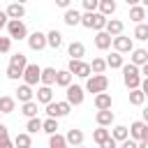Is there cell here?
<instances>
[{
    "label": "cell",
    "mask_w": 148,
    "mask_h": 148,
    "mask_svg": "<svg viewBox=\"0 0 148 148\" xmlns=\"http://www.w3.org/2000/svg\"><path fill=\"white\" fill-rule=\"evenodd\" d=\"M106 16H102L99 12H95V14H83L81 16V25H86V28H90V30H97V32H102L104 28H106Z\"/></svg>",
    "instance_id": "7a4b0ae2"
},
{
    "label": "cell",
    "mask_w": 148,
    "mask_h": 148,
    "mask_svg": "<svg viewBox=\"0 0 148 148\" xmlns=\"http://www.w3.org/2000/svg\"><path fill=\"white\" fill-rule=\"evenodd\" d=\"M143 141H148V127H146V136H143Z\"/></svg>",
    "instance_id": "9f6ffc18"
},
{
    "label": "cell",
    "mask_w": 148,
    "mask_h": 148,
    "mask_svg": "<svg viewBox=\"0 0 148 148\" xmlns=\"http://www.w3.org/2000/svg\"><path fill=\"white\" fill-rule=\"evenodd\" d=\"M56 2H58V7H62L65 12L69 9V0H56Z\"/></svg>",
    "instance_id": "c3c4849f"
},
{
    "label": "cell",
    "mask_w": 148,
    "mask_h": 148,
    "mask_svg": "<svg viewBox=\"0 0 148 148\" xmlns=\"http://www.w3.org/2000/svg\"><path fill=\"white\" fill-rule=\"evenodd\" d=\"M99 148H118V141H116V139H111V136H109V139H106V141H104V143H99Z\"/></svg>",
    "instance_id": "ee69618b"
},
{
    "label": "cell",
    "mask_w": 148,
    "mask_h": 148,
    "mask_svg": "<svg viewBox=\"0 0 148 148\" xmlns=\"http://www.w3.org/2000/svg\"><path fill=\"white\" fill-rule=\"evenodd\" d=\"M5 12H7L9 21H21V18L25 16V7H23L21 2H12V5H9V7L5 9Z\"/></svg>",
    "instance_id": "4fadbf2b"
},
{
    "label": "cell",
    "mask_w": 148,
    "mask_h": 148,
    "mask_svg": "<svg viewBox=\"0 0 148 148\" xmlns=\"http://www.w3.org/2000/svg\"><path fill=\"white\" fill-rule=\"evenodd\" d=\"M95 109L97 111H111V95L109 92L95 95Z\"/></svg>",
    "instance_id": "e0dca14e"
},
{
    "label": "cell",
    "mask_w": 148,
    "mask_h": 148,
    "mask_svg": "<svg viewBox=\"0 0 148 148\" xmlns=\"http://www.w3.org/2000/svg\"><path fill=\"white\" fill-rule=\"evenodd\" d=\"M134 39H141V42L148 39V23H139L134 28Z\"/></svg>",
    "instance_id": "ab89813d"
},
{
    "label": "cell",
    "mask_w": 148,
    "mask_h": 148,
    "mask_svg": "<svg viewBox=\"0 0 148 148\" xmlns=\"http://www.w3.org/2000/svg\"><path fill=\"white\" fill-rule=\"evenodd\" d=\"M90 69H92V74H104V69H106V60H104V58H92Z\"/></svg>",
    "instance_id": "d590c367"
},
{
    "label": "cell",
    "mask_w": 148,
    "mask_h": 148,
    "mask_svg": "<svg viewBox=\"0 0 148 148\" xmlns=\"http://www.w3.org/2000/svg\"><path fill=\"white\" fill-rule=\"evenodd\" d=\"M0 116H2V113H0Z\"/></svg>",
    "instance_id": "680465c9"
},
{
    "label": "cell",
    "mask_w": 148,
    "mask_h": 148,
    "mask_svg": "<svg viewBox=\"0 0 148 148\" xmlns=\"http://www.w3.org/2000/svg\"><path fill=\"white\" fill-rule=\"evenodd\" d=\"M143 123L148 125V109H143Z\"/></svg>",
    "instance_id": "f5cc1de1"
},
{
    "label": "cell",
    "mask_w": 148,
    "mask_h": 148,
    "mask_svg": "<svg viewBox=\"0 0 148 148\" xmlns=\"http://www.w3.org/2000/svg\"><path fill=\"white\" fill-rule=\"evenodd\" d=\"M146 123L143 120H136V123H132L130 125V139H134V141H143V136H146Z\"/></svg>",
    "instance_id": "7c38bea8"
},
{
    "label": "cell",
    "mask_w": 148,
    "mask_h": 148,
    "mask_svg": "<svg viewBox=\"0 0 148 148\" xmlns=\"http://www.w3.org/2000/svg\"><path fill=\"white\" fill-rule=\"evenodd\" d=\"M32 95H35V92H32V88H30V86H25V83L16 88V99H18V102H23V104L32 102Z\"/></svg>",
    "instance_id": "d6986e66"
},
{
    "label": "cell",
    "mask_w": 148,
    "mask_h": 148,
    "mask_svg": "<svg viewBox=\"0 0 148 148\" xmlns=\"http://www.w3.org/2000/svg\"><path fill=\"white\" fill-rule=\"evenodd\" d=\"M109 136H111V132H109L106 127H97V130L92 132V139H95L97 143H104V141H106Z\"/></svg>",
    "instance_id": "f35d334b"
},
{
    "label": "cell",
    "mask_w": 148,
    "mask_h": 148,
    "mask_svg": "<svg viewBox=\"0 0 148 148\" xmlns=\"http://www.w3.org/2000/svg\"><path fill=\"white\" fill-rule=\"evenodd\" d=\"M116 12V2L113 0H99V14L102 16H111Z\"/></svg>",
    "instance_id": "1f68e13d"
},
{
    "label": "cell",
    "mask_w": 148,
    "mask_h": 148,
    "mask_svg": "<svg viewBox=\"0 0 148 148\" xmlns=\"http://www.w3.org/2000/svg\"><path fill=\"white\" fill-rule=\"evenodd\" d=\"M95 120H97L99 127H109V125L113 123V111H97Z\"/></svg>",
    "instance_id": "d4e9b609"
},
{
    "label": "cell",
    "mask_w": 148,
    "mask_h": 148,
    "mask_svg": "<svg viewBox=\"0 0 148 148\" xmlns=\"http://www.w3.org/2000/svg\"><path fill=\"white\" fill-rule=\"evenodd\" d=\"M21 76H23V69H18V67H12V65L7 67V79H12V81H18Z\"/></svg>",
    "instance_id": "b9f144b4"
},
{
    "label": "cell",
    "mask_w": 148,
    "mask_h": 148,
    "mask_svg": "<svg viewBox=\"0 0 148 148\" xmlns=\"http://www.w3.org/2000/svg\"><path fill=\"white\" fill-rule=\"evenodd\" d=\"M141 92L148 97V79H143V81H141Z\"/></svg>",
    "instance_id": "681fc988"
},
{
    "label": "cell",
    "mask_w": 148,
    "mask_h": 148,
    "mask_svg": "<svg viewBox=\"0 0 148 148\" xmlns=\"http://www.w3.org/2000/svg\"><path fill=\"white\" fill-rule=\"evenodd\" d=\"M106 88H109V79H106L104 74H92V76L86 81V90H88V92L99 95V92H106Z\"/></svg>",
    "instance_id": "3957f363"
},
{
    "label": "cell",
    "mask_w": 148,
    "mask_h": 148,
    "mask_svg": "<svg viewBox=\"0 0 148 148\" xmlns=\"http://www.w3.org/2000/svg\"><path fill=\"white\" fill-rule=\"evenodd\" d=\"M123 30H125V23H123V21H118V18H109V21H106V28H104L106 35H111V37H120Z\"/></svg>",
    "instance_id": "8fae6325"
},
{
    "label": "cell",
    "mask_w": 148,
    "mask_h": 148,
    "mask_svg": "<svg viewBox=\"0 0 148 148\" xmlns=\"http://www.w3.org/2000/svg\"><path fill=\"white\" fill-rule=\"evenodd\" d=\"M67 53H69V60H81V58L86 56V46H83L81 42H72V44L67 46Z\"/></svg>",
    "instance_id": "2e32d148"
},
{
    "label": "cell",
    "mask_w": 148,
    "mask_h": 148,
    "mask_svg": "<svg viewBox=\"0 0 148 148\" xmlns=\"http://www.w3.org/2000/svg\"><path fill=\"white\" fill-rule=\"evenodd\" d=\"M111 44H113V37H111V35H106L104 30L95 35V46H97L99 51H106V49H109Z\"/></svg>",
    "instance_id": "ac0fdd59"
},
{
    "label": "cell",
    "mask_w": 148,
    "mask_h": 148,
    "mask_svg": "<svg viewBox=\"0 0 148 148\" xmlns=\"http://www.w3.org/2000/svg\"><path fill=\"white\" fill-rule=\"evenodd\" d=\"M56 79H58V72L53 69V67H44L42 69V86H53L56 83Z\"/></svg>",
    "instance_id": "44dd1931"
},
{
    "label": "cell",
    "mask_w": 148,
    "mask_h": 148,
    "mask_svg": "<svg viewBox=\"0 0 148 148\" xmlns=\"http://www.w3.org/2000/svg\"><path fill=\"white\" fill-rule=\"evenodd\" d=\"M14 109H16V99L14 97H0V113H14Z\"/></svg>",
    "instance_id": "484cf974"
},
{
    "label": "cell",
    "mask_w": 148,
    "mask_h": 148,
    "mask_svg": "<svg viewBox=\"0 0 148 148\" xmlns=\"http://www.w3.org/2000/svg\"><path fill=\"white\" fill-rule=\"evenodd\" d=\"M23 81H25V86H35L37 81H42V67L35 62H28V67L23 72Z\"/></svg>",
    "instance_id": "52a82bcc"
},
{
    "label": "cell",
    "mask_w": 148,
    "mask_h": 148,
    "mask_svg": "<svg viewBox=\"0 0 148 148\" xmlns=\"http://www.w3.org/2000/svg\"><path fill=\"white\" fill-rule=\"evenodd\" d=\"M37 102H42V104H51L53 102V90L49 88V86H39L37 88Z\"/></svg>",
    "instance_id": "ffe728a7"
},
{
    "label": "cell",
    "mask_w": 148,
    "mask_h": 148,
    "mask_svg": "<svg viewBox=\"0 0 148 148\" xmlns=\"http://www.w3.org/2000/svg\"><path fill=\"white\" fill-rule=\"evenodd\" d=\"M21 113L28 116V120H30V118H37V113H39L37 102H28V104H23V106H21Z\"/></svg>",
    "instance_id": "d6a6232c"
},
{
    "label": "cell",
    "mask_w": 148,
    "mask_h": 148,
    "mask_svg": "<svg viewBox=\"0 0 148 148\" xmlns=\"http://www.w3.org/2000/svg\"><path fill=\"white\" fill-rule=\"evenodd\" d=\"M7 139H9V130H7V125H2V123H0V143H2V141H7Z\"/></svg>",
    "instance_id": "f6af8a7d"
},
{
    "label": "cell",
    "mask_w": 148,
    "mask_h": 148,
    "mask_svg": "<svg viewBox=\"0 0 148 148\" xmlns=\"http://www.w3.org/2000/svg\"><path fill=\"white\" fill-rule=\"evenodd\" d=\"M120 148H139V143H136L134 139H127V141H123V143H120Z\"/></svg>",
    "instance_id": "bcb514c9"
},
{
    "label": "cell",
    "mask_w": 148,
    "mask_h": 148,
    "mask_svg": "<svg viewBox=\"0 0 148 148\" xmlns=\"http://www.w3.org/2000/svg\"><path fill=\"white\" fill-rule=\"evenodd\" d=\"M49 148H69V146L62 134H53V136H49Z\"/></svg>",
    "instance_id": "836d02e7"
},
{
    "label": "cell",
    "mask_w": 148,
    "mask_h": 148,
    "mask_svg": "<svg viewBox=\"0 0 148 148\" xmlns=\"http://www.w3.org/2000/svg\"><path fill=\"white\" fill-rule=\"evenodd\" d=\"M56 86H60V88L67 90V88L72 86V74H69L67 69H60V72H58V79H56Z\"/></svg>",
    "instance_id": "f1b7e54d"
},
{
    "label": "cell",
    "mask_w": 148,
    "mask_h": 148,
    "mask_svg": "<svg viewBox=\"0 0 148 148\" xmlns=\"http://www.w3.org/2000/svg\"><path fill=\"white\" fill-rule=\"evenodd\" d=\"M141 74H143V79H148V62L141 67Z\"/></svg>",
    "instance_id": "816d5d0a"
},
{
    "label": "cell",
    "mask_w": 148,
    "mask_h": 148,
    "mask_svg": "<svg viewBox=\"0 0 148 148\" xmlns=\"http://www.w3.org/2000/svg\"><path fill=\"white\" fill-rule=\"evenodd\" d=\"M123 81H125V86H127L130 90H139V88H141V69L134 67L132 62L125 65V67H123Z\"/></svg>",
    "instance_id": "6da1fadb"
},
{
    "label": "cell",
    "mask_w": 148,
    "mask_h": 148,
    "mask_svg": "<svg viewBox=\"0 0 148 148\" xmlns=\"http://www.w3.org/2000/svg\"><path fill=\"white\" fill-rule=\"evenodd\" d=\"M67 72H69L72 76H81V79H90V74H92L90 65H88V62H83V60H69Z\"/></svg>",
    "instance_id": "277c9868"
},
{
    "label": "cell",
    "mask_w": 148,
    "mask_h": 148,
    "mask_svg": "<svg viewBox=\"0 0 148 148\" xmlns=\"http://www.w3.org/2000/svg\"><path fill=\"white\" fill-rule=\"evenodd\" d=\"M130 62H132L134 67H143V65L148 62V51H146V49H134L132 56H130Z\"/></svg>",
    "instance_id": "9a60e30c"
},
{
    "label": "cell",
    "mask_w": 148,
    "mask_h": 148,
    "mask_svg": "<svg viewBox=\"0 0 148 148\" xmlns=\"http://www.w3.org/2000/svg\"><path fill=\"white\" fill-rule=\"evenodd\" d=\"M81 16H83V14H79L76 9H67V12H65V16H62V21H65L69 28H74V25H79V23H81Z\"/></svg>",
    "instance_id": "7402d4cb"
},
{
    "label": "cell",
    "mask_w": 148,
    "mask_h": 148,
    "mask_svg": "<svg viewBox=\"0 0 148 148\" xmlns=\"http://www.w3.org/2000/svg\"><path fill=\"white\" fill-rule=\"evenodd\" d=\"M7 32H9V39H28V28L23 21H9Z\"/></svg>",
    "instance_id": "5b68a950"
},
{
    "label": "cell",
    "mask_w": 148,
    "mask_h": 148,
    "mask_svg": "<svg viewBox=\"0 0 148 148\" xmlns=\"http://www.w3.org/2000/svg\"><path fill=\"white\" fill-rule=\"evenodd\" d=\"M113 49H116V53H132L134 51V42H132V37H125V35H120V37H113Z\"/></svg>",
    "instance_id": "ba28073f"
},
{
    "label": "cell",
    "mask_w": 148,
    "mask_h": 148,
    "mask_svg": "<svg viewBox=\"0 0 148 148\" xmlns=\"http://www.w3.org/2000/svg\"><path fill=\"white\" fill-rule=\"evenodd\" d=\"M69 111H72V106H69L67 102H51V104L46 106V116H49V118H56V120L62 118V116H67Z\"/></svg>",
    "instance_id": "8992f818"
},
{
    "label": "cell",
    "mask_w": 148,
    "mask_h": 148,
    "mask_svg": "<svg viewBox=\"0 0 148 148\" xmlns=\"http://www.w3.org/2000/svg\"><path fill=\"white\" fill-rule=\"evenodd\" d=\"M130 18L139 25V23H143V18H146V9L141 7V5H134V7H130Z\"/></svg>",
    "instance_id": "cb8c5ba5"
},
{
    "label": "cell",
    "mask_w": 148,
    "mask_h": 148,
    "mask_svg": "<svg viewBox=\"0 0 148 148\" xmlns=\"http://www.w3.org/2000/svg\"><path fill=\"white\" fill-rule=\"evenodd\" d=\"M65 139H67V146H69V148H79V146H83V132H81V130H74V127H72V130L67 132Z\"/></svg>",
    "instance_id": "5bb4252c"
},
{
    "label": "cell",
    "mask_w": 148,
    "mask_h": 148,
    "mask_svg": "<svg viewBox=\"0 0 148 148\" xmlns=\"http://www.w3.org/2000/svg\"><path fill=\"white\" fill-rule=\"evenodd\" d=\"M106 67H111V69H123V67H125V62H123V56L113 51V53L106 58Z\"/></svg>",
    "instance_id": "83f0119b"
},
{
    "label": "cell",
    "mask_w": 148,
    "mask_h": 148,
    "mask_svg": "<svg viewBox=\"0 0 148 148\" xmlns=\"http://www.w3.org/2000/svg\"><path fill=\"white\" fill-rule=\"evenodd\" d=\"M7 23H9V16H7V12H0V30H2Z\"/></svg>",
    "instance_id": "7dc6e473"
},
{
    "label": "cell",
    "mask_w": 148,
    "mask_h": 148,
    "mask_svg": "<svg viewBox=\"0 0 148 148\" xmlns=\"http://www.w3.org/2000/svg\"><path fill=\"white\" fill-rule=\"evenodd\" d=\"M14 146H16V148H32V139H30V134H28V132L16 134V136H14Z\"/></svg>",
    "instance_id": "4316f807"
},
{
    "label": "cell",
    "mask_w": 148,
    "mask_h": 148,
    "mask_svg": "<svg viewBox=\"0 0 148 148\" xmlns=\"http://www.w3.org/2000/svg\"><path fill=\"white\" fill-rule=\"evenodd\" d=\"M79 148H83V146H79Z\"/></svg>",
    "instance_id": "6f0895ef"
},
{
    "label": "cell",
    "mask_w": 148,
    "mask_h": 148,
    "mask_svg": "<svg viewBox=\"0 0 148 148\" xmlns=\"http://www.w3.org/2000/svg\"><path fill=\"white\" fill-rule=\"evenodd\" d=\"M141 7H143V9H146V7H148V0H143V5H141Z\"/></svg>",
    "instance_id": "11a10c76"
},
{
    "label": "cell",
    "mask_w": 148,
    "mask_h": 148,
    "mask_svg": "<svg viewBox=\"0 0 148 148\" xmlns=\"http://www.w3.org/2000/svg\"><path fill=\"white\" fill-rule=\"evenodd\" d=\"M28 46H30L32 51H42L44 46H49V44H46V35L39 32V30H35L32 35H28Z\"/></svg>",
    "instance_id": "30bf717a"
},
{
    "label": "cell",
    "mask_w": 148,
    "mask_h": 148,
    "mask_svg": "<svg viewBox=\"0 0 148 148\" xmlns=\"http://www.w3.org/2000/svg\"><path fill=\"white\" fill-rule=\"evenodd\" d=\"M0 148H16V146H14V141H9V139H7V141H2V143H0Z\"/></svg>",
    "instance_id": "f907efd6"
},
{
    "label": "cell",
    "mask_w": 148,
    "mask_h": 148,
    "mask_svg": "<svg viewBox=\"0 0 148 148\" xmlns=\"http://www.w3.org/2000/svg\"><path fill=\"white\" fill-rule=\"evenodd\" d=\"M139 148H148V141H139Z\"/></svg>",
    "instance_id": "db71d44e"
},
{
    "label": "cell",
    "mask_w": 148,
    "mask_h": 148,
    "mask_svg": "<svg viewBox=\"0 0 148 148\" xmlns=\"http://www.w3.org/2000/svg\"><path fill=\"white\" fill-rule=\"evenodd\" d=\"M42 132H46L49 136L58 134V120H56V118H46V120H44V127H42Z\"/></svg>",
    "instance_id": "e575fe53"
},
{
    "label": "cell",
    "mask_w": 148,
    "mask_h": 148,
    "mask_svg": "<svg viewBox=\"0 0 148 148\" xmlns=\"http://www.w3.org/2000/svg\"><path fill=\"white\" fill-rule=\"evenodd\" d=\"M12 49V39L9 37H0V53H7Z\"/></svg>",
    "instance_id": "7bdbcfd3"
},
{
    "label": "cell",
    "mask_w": 148,
    "mask_h": 148,
    "mask_svg": "<svg viewBox=\"0 0 148 148\" xmlns=\"http://www.w3.org/2000/svg\"><path fill=\"white\" fill-rule=\"evenodd\" d=\"M9 65H12V67H18V69L25 72V67H28V58H25L23 53H14V56L9 58Z\"/></svg>",
    "instance_id": "4dcf8cb0"
},
{
    "label": "cell",
    "mask_w": 148,
    "mask_h": 148,
    "mask_svg": "<svg viewBox=\"0 0 148 148\" xmlns=\"http://www.w3.org/2000/svg\"><path fill=\"white\" fill-rule=\"evenodd\" d=\"M65 95H67L65 102H67L69 106H79V104H83V88H81V86H74V83H72V86L67 88Z\"/></svg>",
    "instance_id": "9c48e42d"
},
{
    "label": "cell",
    "mask_w": 148,
    "mask_h": 148,
    "mask_svg": "<svg viewBox=\"0 0 148 148\" xmlns=\"http://www.w3.org/2000/svg\"><path fill=\"white\" fill-rule=\"evenodd\" d=\"M146 102V95L141 92V88L139 90H130V104H134V106H141Z\"/></svg>",
    "instance_id": "8d00e7d4"
},
{
    "label": "cell",
    "mask_w": 148,
    "mask_h": 148,
    "mask_svg": "<svg viewBox=\"0 0 148 148\" xmlns=\"http://www.w3.org/2000/svg\"><path fill=\"white\" fill-rule=\"evenodd\" d=\"M111 139H116L118 143H123V141H127V139H130V130H127L125 125H116V127H113V132H111Z\"/></svg>",
    "instance_id": "603a6c76"
},
{
    "label": "cell",
    "mask_w": 148,
    "mask_h": 148,
    "mask_svg": "<svg viewBox=\"0 0 148 148\" xmlns=\"http://www.w3.org/2000/svg\"><path fill=\"white\" fill-rule=\"evenodd\" d=\"M46 44H49L51 49H60V44H62V35H60L58 30H51V32L46 35Z\"/></svg>",
    "instance_id": "f546056e"
},
{
    "label": "cell",
    "mask_w": 148,
    "mask_h": 148,
    "mask_svg": "<svg viewBox=\"0 0 148 148\" xmlns=\"http://www.w3.org/2000/svg\"><path fill=\"white\" fill-rule=\"evenodd\" d=\"M42 127H44V120H39V118H30V120H28V125H25V130H28V134H35V132H42Z\"/></svg>",
    "instance_id": "74e56055"
},
{
    "label": "cell",
    "mask_w": 148,
    "mask_h": 148,
    "mask_svg": "<svg viewBox=\"0 0 148 148\" xmlns=\"http://www.w3.org/2000/svg\"><path fill=\"white\" fill-rule=\"evenodd\" d=\"M83 9L86 14H95V9H99V0H83Z\"/></svg>",
    "instance_id": "60d3db41"
}]
</instances>
